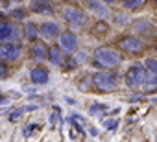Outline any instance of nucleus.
I'll list each match as a JSON object with an SVG mask.
<instances>
[{
  "label": "nucleus",
  "instance_id": "obj_1",
  "mask_svg": "<svg viewBox=\"0 0 157 142\" xmlns=\"http://www.w3.org/2000/svg\"><path fill=\"white\" fill-rule=\"evenodd\" d=\"M96 59L102 63V65H105V66H113V65H117L118 61H120V57L113 52V50H98L96 52Z\"/></svg>",
  "mask_w": 157,
  "mask_h": 142
},
{
  "label": "nucleus",
  "instance_id": "obj_2",
  "mask_svg": "<svg viewBox=\"0 0 157 142\" xmlns=\"http://www.w3.org/2000/svg\"><path fill=\"white\" fill-rule=\"evenodd\" d=\"M96 83H98L102 89H111V87L115 85V78H113L111 74H98Z\"/></svg>",
  "mask_w": 157,
  "mask_h": 142
},
{
  "label": "nucleus",
  "instance_id": "obj_3",
  "mask_svg": "<svg viewBox=\"0 0 157 142\" xmlns=\"http://www.w3.org/2000/svg\"><path fill=\"white\" fill-rule=\"evenodd\" d=\"M0 55L6 57V59H15L19 55V48L13 46V44H8V46H2L0 48Z\"/></svg>",
  "mask_w": 157,
  "mask_h": 142
},
{
  "label": "nucleus",
  "instance_id": "obj_4",
  "mask_svg": "<svg viewBox=\"0 0 157 142\" xmlns=\"http://www.w3.org/2000/svg\"><path fill=\"white\" fill-rule=\"evenodd\" d=\"M39 30H41V33H43L44 37H54V35H57V26H56L54 22H43Z\"/></svg>",
  "mask_w": 157,
  "mask_h": 142
},
{
  "label": "nucleus",
  "instance_id": "obj_5",
  "mask_svg": "<svg viewBox=\"0 0 157 142\" xmlns=\"http://www.w3.org/2000/svg\"><path fill=\"white\" fill-rule=\"evenodd\" d=\"M65 17H67L68 21H72V22H82V21H83V13L78 11V9H74V8L65 9Z\"/></svg>",
  "mask_w": 157,
  "mask_h": 142
},
{
  "label": "nucleus",
  "instance_id": "obj_6",
  "mask_svg": "<svg viewBox=\"0 0 157 142\" xmlns=\"http://www.w3.org/2000/svg\"><path fill=\"white\" fill-rule=\"evenodd\" d=\"M61 44H63V48L72 50V48L76 46V39H74L70 33H67V35H63V37H61Z\"/></svg>",
  "mask_w": 157,
  "mask_h": 142
},
{
  "label": "nucleus",
  "instance_id": "obj_7",
  "mask_svg": "<svg viewBox=\"0 0 157 142\" xmlns=\"http://www.w3.org/2000/svg\"><path fill=\"white\" fill-rule=\"evenodd\" d=\"M124 46L128 48V50H140L142 48V43L139 41V39H128V41H124Z\"/></svg>",
  "mask_w": 157,
  "mask_h": 142
},
{
  "label": "nucleus",
  "instance_id": "obj_8",
  "mask_svg": "<svg viewBox=\"0 0 157 142\" xmlns=\"http://www.w3.org/2000/svg\"><path fill=\"white\" fill-rule=\"evenodd\" d=\"M11 33V26L10 24H0V39H4Z\"/></svg>",
  "mask_w": 157,
  "mask_h": 142
},
{
  "label": "nucleus",
  "instance_id": "obj_9",
  "mask_svg": "<svg viewBox=\"0 0 157 142\" xmlns=\"http://www.w3.org/2000/svg\"><path fill=\"white\" fill-rule=\"evenodd\" d=\"M32 76H33V80H35V81H44V80H46L44 70H33Z\"/></svg>",
  "mask_w": 157,
  "mask_h": 142
},
{
  "label": "nucleus",
  "instance_id": "obj_10",
  "mask_svg": "<svg viewBox=\"0 0 157 142\" xmlns=\"http://www.w3.org/2000/svg\"><path fill=\"white\" fill-rule=\"evenodd\" d=\"M44 48L43 46H39V48H35V55H41V57H44V52H43Z\"/></svg>",
  "mask_w": 157,
  "mask_h": 142
},
{
  "label": "nucleus",
  "instance_id": "obj_11",
  "mask_svg": "<svg viewBox=\"0 0 157 142\" xmlns=\"http://www.w3.org/2000/svg\"><path fill=\"white\" fill-rule=\"evenodd\" d=\"M50 57H52V59H56L57 63L61 61V57H59V54H57V52H52V55H50Z\"/></svg>",
  "mask_w": 157,
  "mask_h": 142
},
{
  "label": "nucleus",
  "instance_id": "obj_12",
  "mask_svg": "<svg viewBox=\"0 0 157 142\" xmlns=\"http://www.w3.org/2000/svg\"><path fill=\"white\" fill-rule=\"evenodd\" d=\"M107 2H111V0H107Z\"/></svg>",
  "mask_w": 157,
  "mask_h": 142
}]
</instances>
